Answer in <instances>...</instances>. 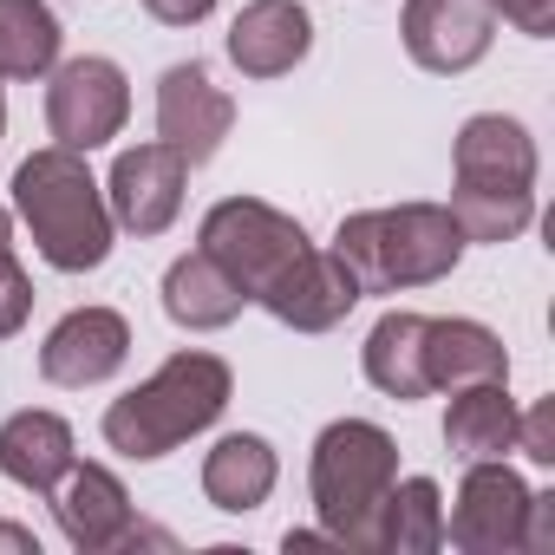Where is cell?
<instances>
[{
    "label": "cell",
    "instance_id": "cell-1",
    "mask_svg": "<svg viewBox=\"0 0 555 555\" xmlns=\"http://www.w3.org/2000/svg\"><path fill=\"white\" fill-rule=\"evenodd\" d=\"M14 203H21V222H27L34 248H40L60 274L105 268L118 222H112V209H105L99 177L86 170V151H66V144L34 151V157L14 170Z\"/></svg>",
    "mask_w": 555,
    "mask_h": 555
},
{
    "label": "cell",
    "instance_id": "cell-2",
    "mask_svg": "<svg viewBox=\"0 0 555 555\" xmlns=\"http://www.w3.org/2000/svg\"><path fill=\"white\" fill-rule=\"evenodd\" d=\"M229 386H235V379H229V366H222L216 353L183 347V353H170L144 386H131L125 399L105 405V444H112L118 457H138V464L170 457L183 438H196V431H209V425L222 418Z\"/></svg>",
    "mask_w": 555,
    "mask_h": 555
},
{
    "label": "cell",
    "instance_id": "cell-3",
    "mask_svg": "<svg viewBox=\"0 0 555 555\" xmlns=\"http://www.w3.org/2000/svg\"><path fill=\"white\" fill-rule=\"evenodd\" d=\"M334 255L353 268L360 295H399V288H431L457 268L464 235L444 203H399V209H360L340 222Z\"/></svg>",
    "mask_w": 555,
    "mask_h": 555
},
{
    "label": "cell",
    "instance_id": "cell-4",
    "mask_svg": "<svg viewBox=\"0 0 555 555\" xmlns=\"http://www.w3.org/2000/svg\"><path fill=\"white\" fill-rule=\"evenodd\" d=\"M392 477H399V444L373 418H340L314 438L308 490H314V516L334 535V548H366Z\"/></svg>",
    "mask_w": 555,
    "mask_h": 555
},
{
    "label": "cell",
    "instance_id": "cell-5",
    "mask_svg": "<svg viewBox=\"0 0 555 555\" xmlns=\"http://www.w3.org/2000/svg\"><path fill=\"white\" fill-rule=\"evenodd\" d=\"M308 229L295 216H282L274 203H255V196H229L203 216V255L229 274V282L255 301L282 268H295L308 255Z\"/></svg>",
    "mask_w": 555,
    "mask_h": 555
},
{
    "label": "cell",
    "instance_id": "cell-6",
    "mask_svg": "<svg viewBox=\"0 0 555 555\" xmlns=\"http://www.w3.org/2000/svg\"><path fill=\"white\" fill-rule=\"evenodd\" d=\"M131 118V86L112 60L99 53H79L53 73L47 86V131L66 144V151H99L125 131Z\"/></svg>",
    "mask_w": 555,
    "mask_h": 555
},
{
    "label": "cell",
    "instance_id": "cell-7",
    "mask_svg": "<svg viewBox=\"0 0 555 555\" xmlns=\"http://www.w3.org/2000/svg\"><path fill=\"white\" fill-rule=\"evenodd\" d=\"M522 522H529V483L503 457H483L464 470V490L444 516V542H457L464 555H509L522 548Z\"/></svg>",
    "mask_w": 555,
    "mask_h": 555
},
{
    "label": "cell",
    "instance_id": "cell-8",
    "mask_svg": "<svg viewBox=\"0 0 555 555\" xmlns=\"http://www.w3.org/2000/svg\"><path fill=\"white\" fill-rule=\"evenodd\" d=\"M183 183H190V164L183 151H170L164 138L157 144H131L118 151L112 164V183H105V209L118 229L131 235H164L183 209Z\"/></svg>",
    "mask_w": 555,
    "mask_h": 555
},
{
    "label": "cell",
    "instance_id": "cell-9",
    "mask_svg": "<svg viewBox=\"0 0 555 555\" xmlns=\"http://www.w3.org/2000/svg\"><path fill=\"white\" fill-rule=\"evenodd\" d=\"M255 301L282 327H295V334H327V327H340L360 308V282H353V268L334 248H308L295 268L274 274Z\"/></svg>",
    "mask_w": 555,
    "mask_h": 555
},
{
    "label": "cell",
    "instance_id": "cell-10",
    "mask_svg": "<svg viewBox=\"0 0 555 555\" xmlns=\"http://www.w3.org/2000/svg\"><path fill=\"white\" fill-rule=\"evenodd\" d=\"M399 34H405L412 66L451 79V73H470L490 53L496 14H490V0H405Z\"/></svg>",
    "mask_w": 555,
    "mask_h": 555
},
{
    "label": "cell",
    "instance_id": "cell-11",
    "mask_svg": "<svg viewBox=\"0 0 555 555\" xmlns=\"http://www.w3.org/2000/svg\"><path fill=\"white\" fill-rule=\"evenodd\" d=\"M229 125H235V105H229V92H222L196 60H190V66H170V73L157 79V138H164L170 151H183L190 170L222 151Z\"/></svg>",
    "mask_w": 555,
    "mask_h": 555
},
{
    "label": "cell",
    "instance_id": "cell-12",
    "mask_svg": "<svg viewBox=\"0 0 555 555\" xmlns=\"http://www.w3.org/2000/svg\"><path fill=\"white\" fill-rule=\"evenodd\" d=\"M125 360H131V321L112 308H73L40 347V373L53 386H73V392L112 379Z\"/></svg>",
    "mask_w": 555,
    "mask_h": 555
},
{
    "label": "cell",
    "instance_id": "cell-13",
    "mask_svg": "<svg viewBox=\"0 0 555 555\" xmlns=\"http://www.w3.org/2000/svg\"><path fill=\"white\" fill-rule=\"evenodd\" d=\"M53 516H60V529H66V542L79 555H105V548L131 542V529H138L131 496L105 464H73L53 483Z\"/></svg>",
    "mask_w": 555,
    "mask_h": 555
},
{
    "label": "cell",
    "instance_id": "cell-14",
    "mask_svg": "<svg viewBox=\"0 0 555 555\" xmlns=\"http://www.w3.org/2000/svg\"><path fill=\"white\" fill-rule=\"evenodd\" d=\"M314 47V21L295 0H248L229 27V60L242 79H282L308 60Z\"/></svg>",
    "mask_w": 555,
    "mask_h": 555
},
{
    "label": "cell",
    "instance_id": "cell-15",
    "mask_svg": "<svg viewBox=\"0 0 555 555\" xmlns=\"http://www.w3.org/2000/svg\"><path fill=\"white\" fill-rule=\"evenodd\" d=\"M457 183L464 190H535V138L503 118V112H477L457 131Z\"/></svg>",
    "mask_w": 555,
    "mask_h": 555
},
{
    "label": "cell",
    "instance_id": "cell-16",
    "mask_svg": "<svg viewBox=\"0 0 555 555\" xmlns=\"http://www.w3.org/2000/svg\"><path fill=\"white\" fill-rule=\"evenodd\" d=\"M66 470H73V425L60 412H14L0 425V477H14L34 496H53Z\"/></svg>",
    "mask_w": 555,
    "mask_h": 555
},
{
    "label": "cell",
    "instance_id": "cell-17",
    "mask_svg": "<svg viewBox=\"0 0 555 555\" xmlns=\"http://www.w3.org/2000/svg\"><path fill=\"white\" fill-rule=\"evenodd\" d=\"M274 477H282V464H274V444L255 438V431H229L209 457H203V496L229 516H248L268 503Z\"/></svg>",
    "mask_w": 555,
    "mask_h": 555
},
{
    "label": "cell",
    "instance_id": "cell-18",
    "mask_svg": "<svg viewBox=\"0 0 555 555\" xmlns=\"http://www.w3.org/2000/svg\"><path fill=\"white\" fill-rule=\"evenodd\" d=\"M444 548V503H438V483L431 477H392V490L379 496V516H373V535H366V555H431Z\"/></svg>",
    "mask_w": 555,
    "mask_h": 555
},
{
    "label": "cell",
    "instance_id": "cell-19",
    "mask_svg": "<svg viewBox=\"0 0 555 555\" xmlns=\"http://www.w3.org/2000/svg\"><path fill=\"white\" fill-rule=\"evenodd\" d=\"M242 308H248V295L229 282V274H222L203 248L170 261V274H164V314H170L177 327H190V334H216V327H229Z\"/></svg>",
    "mask_w": 555,
    "mask_h": 555
},
{
    "label": "cell",
    "instance_id": "cell-20",
    "mask_svg": "<svg viewBox=\"0 0 555 555\" xmlns=\"http://www.w3.org/2000/svg\"><path fill=\"white\" fill-rule=\"evenodd\" d=\"M425 373L431 392H457L477 379H509V353L483 321H425Z\"/></svg>",
    "mask_w": 555,
    "mask_h": 555
},
{
    "label": "cell",
    "instance_id": "cell-21",
    "mask_svg": "<svg viewBox=\"0 0 555 555\" xmlns=\"http://www.w3.org/2000/svg\"><path fill=\"white\" fill-rule=\"evenodd\" d=\"M444 451L464 457V464H483V457L516 451V405H509L503 379L457 386V399L444 412Z\"/></svg>",
    "mask_w": 555,
    "mask_h": 555
},
{
    "label": "cell",
    "instance_id": "cell-22",
    "mask_svg": "<svg viewBox=\"0 0 555 555\" xmlns=\"http://www.w3.org/2000/svg\"><path fill=\"white\" fill-rule=\"evenodd\" d=\"M360 366H366V379H373L386 399H399V405L425 399V392H431V373H425V314H405V308L386 314V321L366 334Z\"/></svg>",
    "mask_w": 555,
    "mask_h": 555
},
{
    "label": "cell",
    "instance_id": "cell-23",
    "mask_svg": "<svg viewBox=\"0 0 555 555\" xmlns=\"http://www.w3.org/2000/svg\"><path fill=\"white\" fill-rule=\"evenodd\" d=\"M60 60V21L47 0H0V79H40Z\"/></svg>",
    "mask_w": 555,
    "mask_h": 555
},
{
    "label": "cell",
    "instance_id": "cell-24",
    "mask_svg": "<svg viewBox=\"0 0 555 555\" xmlns=\"http://www.w3.org/2000/svg\"><path fill=\"white\" fill-rule=\"evenodd\" d=\"M451 222L464 242H516L535 222V190H451Z\"/></svg>",
    "mask_w": 555,
    "mask_h": 555
},
{
    "label": "cell",
    "instance_id": "cell-25",
    "mask_svg": "<svg viewBox=\"0 0 555 555\" xmlns=\"http://www.w3.org/2000/svg\"><path fill=\"white\" fill-rule=\"evenodd\" d=\"M27 314H34V282H27V268H21L8 248H0V340L21 334Z\"/></svg>",
    "mask_w": 555,
    "mask_h": 555
},
{
    "label": "cell",
    "instance_id": "cell-26",
    "mask_svg": "<svg viewBox=\"0 0 555 555\" xmlns=\"http://www.w3.org/2000/svg\"><path fill=\"white\" fill-rule=\"evenodd\" d=\"M516 451L529 464H555V399H535L529 412H516Z\"/></svg>",
    "mask_w": 555,
    "mask_h": 555
},
{
    "label": "cell",
    "instance_id": "cell-27",
    "mask_svg": "<svg viewBox=\"0 0 555 555\" xmlns=\"http://www.w3.org/2000/svg\"><path fill=\"white\" fill-rule=\"evenodd\" d=\"M490 14H503L529 40H548L555 34V0H490Z\"/></svg>",
    "mask_w": 555,
    "mask_h": 555
},
{
    "label": "cell",
    "instance_id": "cell-28",
    "mask_svg": "<svg viewBox=\"0 0 555 555\" xmlns=\"http://www.w3.org/2000/svg\"><path fill=\"white\" fill-rule=\"evenodd\" d=\"M522 548H529V555H548V548H555V496H548V490H529V522H522Z\"/></svg>",
    "mask_w": 555,
    "mask_h": 555
},
{
    "label": "cell",
    "instance_id": "cell-29",
    "mask_svg": "<svg viewBox=\"0 0 555 555\" xmlns=\"http://www.w3.org/2000/svg\"><path fill=\"white\" fill-rule=\"evenodd\" d=\"M209 8H216V0H144V14L164 21V27H196Z\"/></svg>",
    "mask_w": 555,
    "mask_h": 555
},
{
    "label": "cell",
    "instance_id": "cell-30",
    "mask_svg": "<svg viewBox=\"0 0 555 555\" xmlns=\"http://www.w3.org/2000/svg\"><path fill=\"white\" fill-rule=\"evenodd\" d=\"M8 242H14V216H8V209H0V248H8Z\"/></svg>",
    "mask_w": 555,
    "mask_h": 555
},
{
    "label": "cell",
    "instance_id": "cell-31",
    "mask_svg": "<svg viewBox=\"0 0 555 555\" xmlns=\"http://www.w3.org/2000/svg\"><path fill=\"white\" fill-rule=\"evenodd\" d=\"M0 131H8V99H0Z\"/></svg>",
    "mask_w": 555,
    "mask_h": 555
}]
</instances>
